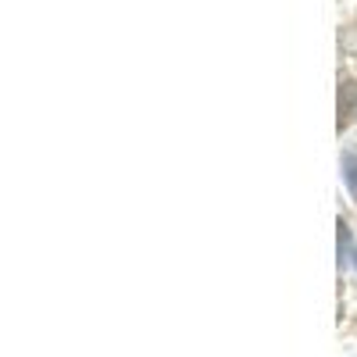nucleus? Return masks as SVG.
<instances>
[{"instance_id": "f257e3e1", "label": "nucleus", "mask_w": 357, "mask_h": 357, "mask_svg": "<svg viewBox=\"0 0 357 357\" xmlns=\"http://www.w3.org/2000/svg\"><path fill=\"white\" fill-rule=\"evenodd\" d=\"M343 178H347V190H350L354 200H357V154H350V158L343 161Z\"/></svg>"}]
</instances>
